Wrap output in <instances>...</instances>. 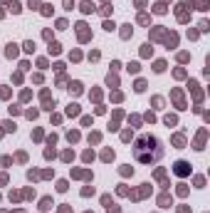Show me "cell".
<instances>
[{"instance_id": "cell-1", "label": "cell", "mask_w": 210, "mask_h": 213, "mask_svg": "<svg viewBox=\"0 0 210 213\" xmlns=\"http://www.w3.org/2000/svg\"><path fill=\"white\" fill-rule=\"evenodd\" d=\"M134 156H136V161H141V164H153V161H158L161 156H163L161 139H156V136H151V134L138 136L136 144H134Z\"/></svg>"}, {"instance_id": "cell-2", "label": "cell", "mask_w": 210, "mask_h": 213, "mask_svg": "<svg viewBox=\"0 0 210 213\" xmlns=\"http://www.w3.org/2000/svg\"><path fill=\"white\" fill-rule=\"evenodd\" d=\"M173 171H176L178 176H188V174H190V164H188V161H178L176 166H173Z\"/></svg>"}, {"instance_id": "cell-3", "label": "cell", "mask_w": 210, "mask_h": 213, "mask_svg": "<svg viewBox=\"0 0 210 213\" xmlns=\"http://www.w3.org/2000/svg\"><path fill=\"white\" fill-rule=\"evenodd\" d=\"M77 35H79L82 42H87V40H89V30H87V25H84V23L77 25Z\"/></svg>"}, {"instance_id": "cell-4", "label": "cell", "mask_w": 210, "mask_h": 213, "mask_svg": "<svg viewBox=\"0 0 210 213\" xmlns=\"http://www.w3.org/2000/svg\"><path fill=\"white\" fill-rule=\"evenodd\" d=\"M3 3H5V5H10V10H12V12H20V10H22V8H20V3H15V0H12V3H10V0H3Z\"/></svg>"}, {"instance_id": "cell-5", "label": "cell", "mask_w": 210, "mask_h": 213, "mask_svg": "<svg viewBox=\"0 0 210 213\" xmlns=\"http://www.w3.org/2000/svg\"><path fill=\"white\" fill-rule=\"evenodd\" d=\"M5 55H8V57H17V45H8V52H5Z\"/></svg>"}, {"instance_id": "cell-6", "label": "cell", "mask_w": 210, "mask_h": 213, "mask_svg": "<svg viewBox=\"0 0 210 213\" xmlns=\"http://www.w3.org/2000/svg\"><path fill=\"white\" fill-rule=\"evenodd\" d=\"M203 141H205V132L198 134V139H195V149H203Z\"/></svg>"}, {"instance_id": "cell-7", "label": "cell", "mask_w": 210, "mask_h": 213, "mask_svg": "<svg viewBox=\"0 0 210 213\" xmlns=\"http://www.w3.org/2000/svg\"><path fill=\"white\" fill-rule=\"evenodd\" d=\"M42 211H50L52 208V198H42V206H40Z\"/></svg>"}, {"instance_id": "cell-8", "label": "cell", "mask_w": 210, "mask_h": 213, "mask_svg": "<svg viewBox=\"0 0 210 213\" xmlns=\"http://www.w3.org/2000/svg\"><path fill=\"white\" fill-rule=\"evenodd\" d=\"M59 50H62L59 42H50V55H59Z\"/></svg>"}, {"instance_id": "cell-9", "label": "cell", "mask_w": 210, "mask_h": 213, "mask_svg": "<svg viewBox=\"0 0 210 213\" xmlns=\"http://www.w3.org/2000/svg\"><path fill=\"white\" fill-rule=\"evenodd\" d=\"M92 10H94V5L89 3V0H84L82 3V12H92Z\"/></svg>"}, {"instance_id": "cell-10", "label": "cell", "mask_w": 210, "mask_h": 213, "mask_svg": "<svg viewBox=\"0 0 210 213\" xmlns=\"http://www.w3.org/2000/svg\"><path fill=\"white\" fill-rule=\"evenodd\" d=\"M69 89H72V94H79V92H82V84H79V82H72Z\"/></svg>"}, {"instance_id": "cell-11", "label": "cell", "mask_w": 210, "mask_h": 213, "mask_svg": "<svg viewBox=\"0 0 210 213\" xmlns=\"http://www.w3.org/2000/svg\"><path fill=\"white\" fill-rule=\"evenodd\" d=\"M67 114H69V116H77V114H79V107H77V104H69Z\"/></svg>"}, {"instance_id": "cell-12", "label": "cell", "mask_w": 210, "mask_h": 213, "mask_svg": "<svg viewBox=\"0 0 210 213\" xmlns=\"http://www.w3.org/2000/svg\"><path fill=\"white\" fill-rule=\"evenodd\" d=\"M153 70H156V72H163V70H166V62H163V60H158V62L153 65Z\"/></svg>"}, {"instance_id": "cell-13", "label": "cell", "mask_w": 210, "mask_h": 213, "mask_svg": "<svg viewBox=\"0 0 210 213\" xmlns=\"http://www.w3.org/2000/svg\"><path fill=\"white\" fill-rule=\"evenodd\" d=\"M101 159H104V161H111V159H114V151H109V149H106V151L101 154Z\"/></svg>"}, {"instance_id": "cell-14", "label": "cell", "mask_w": 210, "mask_h": 213, "mask_svg": "<svg viewBox=\"0 0 210 213\" xmlns=\"http://www.w3.org/2000/svg\"><path fill=\"white\" fill-rule=\"evenodd\" d=\"M173 141H176V146H178V149H183V144H185V139H183V136H180V134H178V136H176V139H173Z\"/></svg>"}, {"instance_id": "cell-15", "label": "cell", "mask_w": 210, "mask_h": 213, "mask_svg": "<svg viewBox=\"0 0 210 213\" xmlns=\"http://www.w3.org/2000/svg\"><path fill=\"white\" fill-rule=\"evenodd\" d=\"M153 10H156L158 15H163V12H166V8H163V3H158V5H153Z\"/></svg>"}, {"instance_id": "cell-16", "label": "cell", "mask_w": 210, "mask_h": 213, "mask_svg": "<svg viewBox=\"0 0 210 213\" xmlns=\"http://www.w3.org/2000/svg\"><path fill=\"white\" fill-rule=\"evenodd\" d=\"M143 89H146V82L138 79V82H136V92H143Z\"/></svg>"}, {"instance_id": "cell-17", "label": "cell", "mask_w": 210, "mask_h": 213, "mask_svg": "<svg viewBox=\"0 0 210 213\" xmlns=\"http://www.w3.org/2000/svg\"><path fill=\"white\" fill-rule=\"evenodd\" d=\"M129 27H131V25H124V30H121V37H124V40L131 35V30H129Z\"/></svg>"}, {"instance_id": "cell-18", "label": "cell", "mask_w": 210, "mask_h": 213, "mask_svg": "<svg viewBox=\"0 0 210 213\" xmlns=\"http://www.w3.org/2000/svg\"><path fill=\"white\" fill-rule=\"evenodd\" d=\"M22 47H25V52H35V42H25Z\"/></svg>"}, {"instance_id": "cell-19", "label": "cell", "mask_w": 210, "mask_h": 213, "mask_svg": "<svg viewBox=\"0 0 210 213\" xmlns=\"http://www.w3.org/2000/svg\"><path fill=\"white\" fill-rule=\"evenodd\" d=\"M3 126H5V132H15V124H12V121H5Z\"/></svg>"}, {"instance_id": "cell-20", "label": "cell", "mask_w": 210, "mask_h": 213, "mask_svg": "<svg viewBox=\"0 0 210 213\" xmlns=\"http://www.w3.org/2000/svg\"><path fill=\"white\" fill-rule=\"evenodd\" d=\"M62 159H64V161H72L74 154H72V151H64V154H62Z\"/></svg>"}, {"instance_id": "cell-21", "label": "cell", "mask_w": 210, "mask_h": 213, "mask_svg": "<svg viewBox=\"0 0 210 213\" xmlns=\"http://www.w3.org/2000/svg\"><path fill=\"white\" fill-rule=\"evenodd\" d=\"M129 72L136 74V72H138V62H131V65H129Z\"/></svg>"}, {"instance_id": "cell-22", "label": "cell", "mask_w": 210, "mask_h": 213, "mask_svg": "<svg viewBox=\"0 0 210 213\" xmlns=\"http://www.w3.org/2000/svg\"><path fill=\"white\" fill-rule=\"evenodd\" d=\"M141 55H143V57H148V55H151V47H148V45H143V50H141Z\"/></svg>"}, {"instance_id": "cell-23", "label": "cell", "mask_w": 210, "mask_h": 213, "mask_svg": "<svg viewBox=\"0 0 210 213\" xmlns=\"http://www.w3.org/2000/svg\"><path fill=\"white\" fill-rule=\"evenodd\" d=\"M158 203H161V206L166 208V206H168V196H161V198H158Z\"/></svg>"}, {"instance_id": "cell-24", "label": "cell", "mask_w": 210, "mask_h": 213, "mask_svg": "<svg viewBox=\"0 0 210 213\" xmlns=\"http://www.w3.org/2000/svg\"><path fill=\"white\" fill-rule=\"evenodd\" d=\"M106 211L109 213H119V206H106Z\"/></svg>"}, {"instance_id": "cell-25", "label": "cell", "mask_w": 210, "mask_h": 213, "mask_svg": "<svg viewBox=\"0 0 210 213\" xmlns=\"http://www.w3.org/2000/svg\"><path fill=\"white\" fill-rule=\"evenodd\" d=\"M72 5H74V0H64V8L67 10H72Z\"/></svg>"}]
</instances>
